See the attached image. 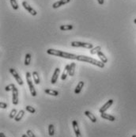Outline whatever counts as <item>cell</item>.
<instances>
[{
	"label": "cell",
	"instance_id": "obj_1",
	"mask_svg": "<svg viewBox=\"0 0 136 137\" xmlns=\"http://www.w3.org/2000/svg\"><path fill=\"white\" fill-rule=\"evenodd\" d=\"M47 53L52 55H55V56H59V57H62L65 59H77L78 55L71 54V53H68V52H65L63 51L60 50H55L52 48H49L47 50Z\"/></svg>",
	"mask_w": 136,
	"mask_h": 137
},
{
	"label": "cell",
	"instance_id": "obj_7",
	"mask_svg": "<svg viewBox=\"0 0 136 137\" xmlns=\"http://www.w3.org/2000/svg\"><path fill=\"white\" fill-rule=\"evenodd\" d=\"M13 92V98H12V102L14 105H18V90L16 87H14V88L12 90Z\"/></svg>",
	"mask_w": 136,
	"mask_h": 137
},
{
	"label": "cell",
	"instance_id": "obj_23",
	"mask_svg": "<svg viewBox=\"0 0 136 137\" xmlns=\"http://www.w3.org/2000/svg\"><path fill=\"white\" fill-rule=\"evenodd\" d=\"M30 62H31V55L26 54V59H25V65H26V66L29 65Z\"/></svg>",
	"mask_w": 136,
	"mask_h": 137
},
{
	"label": "cell",
	"instance_id": "obj_17",
	"mask_svg": "<svg viewBox=\"0 0 136 137\" xmlns=\"http://www.w3.org/2000/svg\"><path fill=\"white\" fill-rule=\"evenodd\" d=\"M24 115H25V110H20L19 113L16 115V116H15L14 120H16V121H20L22 119Z\"/></svg>",
	"mask_w": 136,
	"mask_h": 137
},
{
	"label": "cell",
	"instance_id": "obj_16",
	"mask_svg": "<svg viewBox=\"0 0 136 137\" xmlns=\"http://www.w3.org/2000/svg\"><path fill=\"white\" fill-rule=\"evenodd\" d=\"M97 55H98V57L100 58V61H101L102 63H106L108 62V59H107V57L105 56L104 54V53L101 52V51H100V52L97 53Z\"/></svg>",
	"mask_w": 136,
	"mask_h": 137
},
{
	"label": "cell",
	"instance_id": "obj_35",
	"mask_svg": "<svg viewBox=\"0 0 136 137\" xmlns=\"http://www.w3.org/2000/svg\"><path fill=\"white\" fill-rule=\"evenodd\" d=\"M132 137H136V135H132Z\"/></svg>",
	"mask_w": 136,
	"mask_h": 137
},
{
	"label": "cell",
	"instance_id": "obj_29",
	"mask_svg": "<svg viewBox=\"0 0 136 137\" xmlns=\"http://www.w3.org/2000/svg\"><path fill=\"white\" fill-rule=\"evenodd\" d=\"M26 134H27L29 137H37L36 135H34V133L33 132V131H32L31 130H28V131H27V132H26Z\"/></svg>",
	"mask_w": 136,
	"mask_h": 137
},
{
	"label": "cell",
	"instance_id": "obj_8",
	"mask_svg": "<svg viewBox=\"0 0 136 137\" xmlns=\"http://www.w3.org/2000/svg\"><path fill=\"white\" fill-rule=\"evenodd\" d=\"M113 104V100L112 99H110L108 100L106 103H105L101 108L100 109V113H105V111H106L107 109H108L110 107H111V105H112Z\"/></svg>",
	"mask_w": 136,
	"mask_h": 137
},
{
	"label": "cell",
	"instance_id": "obj_33",
	"mask_svg": "<svg viewBox=\"0 0 136 137\" xmlns=\"http://www.w3.org/2000/svg\"><path fill=\"white\" fill-rule=\"evenodd\" d=\"M22 137H29L27 134H24V135H22Z\"/></svg>",
	"mask_w": 136,
	"mask_h": 137
},
{
	"label": "cell",
	"instance_id": "obj_24",
	"mask_svg": "<svg viewBox=\"0 0 136 137\" xmlns=\"http://www.w3.org/2000/svg\"><path fill=\"white\" fill-rule=\"evenodd\" d=\"M11 4L14 10H18V4L17 3V0H11Z\"/></svg>",
	"mask_w": 136,
	"mask_h": 137
},
{
	"label": "cell",
	"instance_id": "obj_26",
	"mask_svg": "<svg viewBox=\"0 0 136 137\" xmlns=\"http://www.w3.org/2000/svg\"><path fill=\"white\" fill-rule=\"evenodd\" d=\"M26 109L28 111V112L31 113H34L35 112H36V109H35L33 107H32V106H30V105H27L26 107Z\"/></svg>",
	"mask_w": 136,
	"mask_h": 137
},
{
	"label": "cell",
	"instance_id": "obj_5",
	"mask_svg": "<svg viewBox=\"0 0 136 137\" xmlns=\"http://www.w3.org/2000/svg\"><path fill=\"white\" fill-rule=\"evenodd\" d=\"M22 6H23V7L26 9L30 14H32L33 16H36V15L37 14V12L35 11V10L31 6H30V5L26 1L22 2Z\"/></svg>",
	"mask_w": 136,
	"mask_h": 137
},
{
	"label": "cell",
	"instance_id": "obj_2",
	"mask_svg": "<svg viewBox=\"0 0 136 137\" xmlns=\"http://www.w3.org/2000/svg\"><path fill=\"white\" fill-rule=\"evenodd\" d=\"M77 60L78 61H82V62H86V63H89L91 64H93L95 66H97V67H100V68H103L104 67V63H102L101 61H99V60H97L93 58H91L89 56H86V55H78V58Z\"/></svg>",
	"mask_w": 136,
	"mask_h": 137
},
{
	"label": "cell",
	"instance_id": "obj_27",
	"mask_svg": "<svg viewBox=\"0 0 136 137\" xmlns=\"http://www.w3.org/2000/svg\"><path fill=\"white\" fill-rule=\"evenodd\" d=\"M15 85L14 84H10L8 86H7L6 88H5V90L6 91H11V90H13V89L14 88Z\"/></svg>",
	"mask_w": 136,
	"mask_h": 137
},
{
	"label": "cell",
	"instance_id": "obj_30",
	"mask_svg": "<svg viewBox=\"0 0 136 137\" xmlns=\"http://www.w3.org/2000/svg\"><path fill=\"white\" fill-rule=\"evenodd\" d=\"M0 107L2 109H7V104L5 102H0Z\"/></svg>",
	"mask_w": 136,
	"mask_h": 137
},
{
	"label": "cell",
	"instance_id": "obj_6",
	"mask_svg": "<svg viewBox=\"0 0 136 137\" xmlns=\"http://www.w3.org/2000/svg\"><path fill=\"white\" fill-rule=\"evenodd\" d=\"M10 72L11 73V75L14 76V79H16V81H17L19 85H21V86L23 85V81H22V78L20 77V75L18 74V72H16V70L14 69V68H11V69H10Z\"/></svg>",
	"mask_w": 136,
	"mask_h": 137
},
{
	"label": "cell",
	"instance_id": "obj_10",
	"mask_svg": "<svg viewBox=\"0 0 136 137\" xmlns=\"http://www.w3.org/2000/svg\"><path fill=\"white\" fill-rule=\"evenodd\" d=\"M59 73H60V69L56 67L55 69V72H54V74L52 77V80H51V83L52 84H55V83L57 82L58 80V78H59Z\"/></svg>",
	"mask_w": 136,
	"mask_h": 137
},
{
	"label": "cell",
	"instance_id": "obj_31",
	"mask_svg": "<svg viewBox=\"0 0 136 137\" xmlns=\"http://www.w3.org/2000/svg\"><path fill=\"white\" fill-rule=\"evenodd\" d=\"M97 2L100 5H103L104 3V0H97Z\"/></svg>",
	"mask_w": 136,
	"mask_h": 137
},
{
	"label": "cell",
	"instance_id": "obj_20",
	"mask_svg": "<svg viewBox=\"0 0 136 137\" xmlns=\"http://www.w3.org/2000/svg\"><path fill=\"white\" fill-rule=\"evenodd\" d=\"M59 29L62 30V31H67V30H71L73 29V25H63L59 27Z\"/></svg>",
	"mask_w": 136,
	"mask_h": 137
},
{
	"label": "cell",
	"instance_id": "obj_18",
	"mask_svg": "<svg viewBox=\"0 0 136 137\" xmlns=\"http://www.w3.org/2000/svg\"><path fill=\"white\" fill-rule=\"evenodd\" d=\"M69 68H70V65L68 64V65L66 66V67H65V69H64V72H63V75H62V76H61V79H62V80H65V79H67V76L68 75V71H69Z\"/></svg>",
	"mask_w": 136,
	"mask_h": 137
},
{
	"label": "cell",
	"instance_id": "obj_4",
	"mask_svg": "<svg viewBox=\"0 0 136 137\" xmlns=\"http://www.w3.org/2000/svg\"><path fill=\"white\" fill-rule=\"evenodd\" d=\"M70 45H71L72 47H75V48H89V49H92L93 47L92 44L80 42V41H72L70 43Z\"/></svg>",
	"mask_w": 136,
	"mask_h": 137
},
{
	"label": "cell",
	"instance_id": "obj_25",
	"mask_svg": "<svg viewBox=\"0 0 136 137\" xmlns=\"http://www.w3.org/2000/svg\"><path fill=\"white\" fill-rule=\"evenodd\" d=\"M16 115H17V109H14L11 110V113H10V115H9V117L11 118V119H14V118H15Z\"/></svg>",
	"mask_w": 136,
	"mask_h": 137
},
{
	"label": "cell",
	"instance_id": "obj_28",
	"mask_svg": "<svg viewBox=\"0 0 136 137\" xmlns=\"http://www.w3.org/2000/svg\"><path fill=\"white\" fill-rule=\"evenodd\" d=\"M70 2V0H59V3H60V5L61 6H63V5L67 4V3H69Z\"/></svg>",
	"mask_w": 136,
	"mask_h": 137
},
{
	"label": "cell",
	"instance_id": "obj_14",
	"mask_svg": "<svg viewBox=\"0 0 136 137\" xmlns=\"http://www.w3.org/2000/svg\"><path fill=\"white\" fill-rule=\"evenodd\" d=\"M75 66H76L75 63H70V68H69V71H68V75H70V77H72V76H74V75Z\"/></svg>",
	"mask_w": 136,
	"mask_h": 137
},
{
	"label": "cell",
	"instance_id": "obj_32",
	"mask_svg": "<svg viewBox=\"0 0 136 137\" xmlns=\"http://www.w3.org/2000/svg\"><path fill=\"white\" fill-rule=\"evenodd\" d=\"M0 137H6V135H5L4 133L1 132V133H0Z\"/></svg>",
	"mask_w": 136,
	"mask_h": 137
},
{
	"label": "cell",
	"instance_id": "obj_19",
	"mask_svg": "<svg viewBox=\"0 0 136 137\" xmlns=\"http://www.w3.org/2000/svg\"><path fill=\"white\" fill-rule=\"evenodd\" d=\"M33 81H34V83L35 84H39L40 83V78H39V74L37 72H33Z\"/></svg>",
	"mask_w": 136,
	"mask_h": 137
},
{
	"label": "cell",
	"instance_id": "obj_22",
	"mask_svg": "<svg viewBox=\"0 0 136 137\" xmlns=\"http://www.w3.org/2000/svg\"><path fill=\"white\" fill-rule=\"evenodd\" d=\"M48 134H49V135H51V136L54 135V134H55L54 125L52 124L48 125Z\"/></svg>",
	"mask_w": 136,
	"mask_h": 137
},
{
	"label": "cell",
	"instance_id": "obj_34",
	"mask_svg": "<svg viewBox=\"0 0 136 137\" xmlns=\"http://www.w3.org/2000/svg\"><path fill=\"white\" fill-rule=\"evenodd\" d=\"M134 23H135V24H136V18H135V19H134Z\"/></svg>",
	"mask_w": 136,
	"mask_h": 137
},
{
	"label": "cell",
	"instance_id": "obj_21",
	"mask_svg": "<svg viewBox=\"0 0 136 137\" xmlns=\"http://www.w3.org/2000/svg\"><path fill=\"white\" fill-rule=\"evenodd\" d=\"M100 51H101V47L100 46H97L93 48H92V50H90V54L92 55H95V54H97Z\"/></svg>",
	"mask_w": 136,
	"mask_h": 137
},
{
	"label": "cell",
	"instance_id": "obj_3",
	"mask_svg": "<svg viewBox=\"0 0 136 137\" xmlns=\"http://www.w3.org/2000/svg\"><path fill=\"white\" fill-rule=\"evenodd\" d=\"M26 76V81H27V83L29 85L30 93H31V94L33 96V97H35V96H37V91H36V90H35L34 86L33 84V81L31 79V74H30L29 72H27Z\"/></svg>",
	"mask_w": 136,
	"mask_h": 137
},
{
	"label": "cell",
	"instance_id": "obj_13",
	"mask_svg": "<svg viewBox=\"0 0 136 137\" xmlns=\"http://www.w3.org/2000/svg\"><path fill=\"white\" fill-rule=\"evenodd\" d=\"M85 115L88 116V117L89 118V120L92 121V122L93 123H96L97 122V118H96V116L92 113H90L89 111H85Z\"/></svg>",
	"mask_w": 136,
	"mask_h": 137
},
{
	"label": "cell",
	"instance_id": "obj_15",
	"mask_svg": "<svg viewBox=\"0 0 136 137\" xmlns=\"http://www.w3.org/2000/svg\"><path fill=\"white\" fill-rule=\"evenodd\" d=\"M45 94H47L48 95H52V96H55V97H56V96L59 95V92L57 90H51V89H46L44 90Z\"/></svg>",
	"mask_w": 136,
	"mask_h": 137
},
{
	"label": "cell",
	"instance_id": "obj_9",
	"mask_svg": "<svg viewBox=\"0 0 136 137\" xmlns=\"http://www.w3.org/2000/svg\"><path fill=\"white\" fill-rule=\"evenodd\" d=\"M72 125H73V128H74V133H75L76 137H82L81 132H80V130H79V128H78V124L77 120H73Z\"/></svg>",
	"mask_w": 136,
	"mask_h": 137
},
{
	"label": "cell",
	"instance_id": "obj_11",
	"mask_svg": "<svg viewBox=\"0 0 136 137\" xmlns=\"http://www.w3.org/2000/svg\"><path fill=\"white\" fill-rule=\"evenodd\" d=\"M100 117L104 119V120H108L109 121H114L115 120V117L112 115H110L108 113H100Z\"/></svg>",
	"mask_w": 136,
	"mask_h": 137
},
{
	"label": "cell",
	"instance_id": "obj_12",
	"mask_svg": "<svg viewBox=\"0 0 136 137\" xmlns=\"http://www.w3.org/2000/svg\"><path fill=\"white\" fill-rule=\"evenodd\" d=\"M83 87H84V82H82V81H80V82L78 83L76 88H75V90H74V93L76 94H78L82 91Z\"/></svg>",
	"mask_w": 136,
	"mask_h": 137
}]
</instances>
